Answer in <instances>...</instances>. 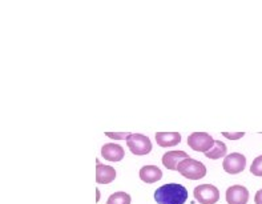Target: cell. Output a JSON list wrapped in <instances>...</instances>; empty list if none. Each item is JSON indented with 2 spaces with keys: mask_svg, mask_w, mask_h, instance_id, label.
<instances>
[{
  "mask_svg": "<svg viewBox=\"0 0 262 204\" xmlns=\"http://www.w3.org/2000/svg\"><path fill=\"white\" fill-rule=\"evenodd\" d=\"M228 152V148H226L225 143L224 141L220 140H214V144H213V147L210 148L209 151H206L204 152L206 157H209V159H213V160H217L220 157H224Z\"/></svg>",
  "mask_w": 262,
  "mask_h": 204,
  "instance_id": "cell-13",
  "label": "cell"
},
{
  "mask_svg": "<svg viewBox=\"0 0 262 204\" xmlns=\"http://www.w3.org/2000/svg\"><path fill=\"white\" fill-rule=\"evenodd\" d=\"M193 195L200 204H216L220 200L219 188L212 184H201L194 188Z\"/></svg>",
  "mask_w": 262,
  "mask_h": 204,
  "instance_id": "cell-4",
  "label": "cell"
},
{
  "mask_svg": "<svg viewBox=\"0 0 262 204\" xmlns=\"http://www.w3.org/2000/svg\"><path fill=\"white\" fill-rule=\"evenodd\" d=\"M130 196L129 194L123 192V191H119V192H115V194L111 195L108 197V201L106 204H130Z\"/></svg>",
  "mask_w": 262,
  "mask_h": 204,
  "instance_id": "cell-14",
  "label": "cell"
},
{
  "mask_svg": "<svg viewBox=\"0 0 262 204\" xmlns=\"http://www.w3.org/2000/svg\"><path fill=\"white\" fill-rule=\"evenodd\" d=\"M176 171L186 179H190V180H199V179H203L206 175L205 166L200 160L192 159V157H186L183 161H180Z\"/></svg>",
  "mask_w": 262,
  "mask_h": 204,
  "instance_id": "cell-2",
  "label": "cell"
},
{
  "mask_svg": "<svg viewBox=\"0 0 262 204\" xmlns=\"http://www.w3.org/2000/svg\"><path fill=\"white\" fill-rule=\"evenodd\" d=\"M116 179V170L106 164L97 163L96 167V181L99 184L112 183Z\"/></svg>",
  "mask_w": 262,
  "mask_h": 204,
  "instance_id": "cell-10",
  "label": "cell"
},
{
  "mask_svg": "<svg viewBox=\"0 0 262 204\" xmlns=\"http://www.w3.org/2000/svg\"><path fill=\"white\" fill-rule=\"evenodd\" d=\"M105 135L113 140H124L129 135V132H105Z\"/></svg>",
  "mask_w": 262,
  "mask_h": 204,
  "instance_id": "cell-16",
  "label": "cell"
},
{
  "mask_svg": "<svg viewBox=\"0 0 262 204\" xmlns=\"http://www.w3.org/2000/svg\"><path fill=\"white\" fill-rule=\"evenodd\" d=\"M157 204H185L188 200V190L179 183H168L155 191Z\"/></svg>",
  "mask_w": 262,
  "mask_h": 204,
  "instance_id": "cell-1",
  "label": "cell"
},
{
  "mask_svg": "<svg viewBox=\"0 0 262 204\" xmlns=\"http://www.w3.org/2000/svg\"><path fill=\"white\" fill-rule=\"evenodd\" d=\"M249 200V191L244 186H232L226 190V201L228 204H246Z\"/></svg>",
  "mask_w": 262,
  "mask_h": 204,
  "instance_id": "cell-7",
  "label": "cell"
},
{
  "mask_svg": "<svg viewBox=\"0 0 262 204\" xmlns=\"http://www.w3.org/2000/svg\"><path fill=\"white\" fill-rule=\"evenodd\" d=\"M101 155L108 161H121L125 156V152H124V148L119 144L106 143L101 148Z\"/></svg>",
  "mask_w": 262,
  "mask_h": 204,
  "instance_id": "cell-8",
  "label": "cell"
},
{
  "mask_svg": "<svg viewBox=\"0 0 262 204\" xmlns=\"http://www.w3.org/2000/svg\"><path fill=\"white\" fill-rule=\"evenodd\" d=\"M250 172H252L253 175H256V176H262V155L253 160L252 167H250Z\"/></svg>",
  "mask_w": 262,
  "mask_h": 204,
  "instance_id": "cell-15",
  "label": "cell"
},
{
  "mask_svg": "<svg viewBox=\"0 0 262 204\" xmlns=\"http://www.w3.org/2000/svg\"><path fill=\"white\" fill-rule=\"evenodd\" d=\"M126 146L133 155L143 156L152 151V141L148 136L141 134H129L126 136Z\"/></svg>",
  "mask_w": 262,
  "mask_h": 204,
  "instance_id": "cell-3",
  "label": "cell"
},
{
  "mask_svg": "<svg viewBox=\"0 0 262 204\" xmlns=\"http://www.w3.org/2000/svg\"><path fill=\"white\" fill-rule=\"evenodd\" d=\"M254 203L262 204V190H259L256 194V196H254Z\"/></svg>",
  "mask_w": 262,
  "mask_h": 204,
  "instance_id": "cell-18",
  "label": "cell"
},
{
  "mask_svg": "<svg viewBox=\"0 0 262 204\" xmlns=\"http://www.w3.org/2000/svg\"><path fill=\"white\" fill-rule=\"evenodd\" d=\"M223 167L225 172L230 175H236L243 172L246 167V157L243 154L233 152V154L225 156L223 161Z\"/></svg>",
  "mask_w": 262,
  "mask_h": 204,
  "instance_id": "cell-6",
  "label": "cell"
},
{
  "mask_svg": "<svg viewBox=\"0 0 262 204\" xmlns=\"http://www.w3.org/2000/svg\"><path fill=\"white\" fill-rule=\"evenodd\" d=\"M186 157L189 156H188V154H186L185 151H168V152H165L163 156L164 167L168 168V170L170 171H176L180 161H183Z\"/></svg>",
  "mask_w": 262,
  "mask_h": 204,
  "instance_id": "cell-9",
  "label": "cell"
},
{
  "mask_svg": "<svg viewBox=\"0 0 262 204\" xmlns=\"http://www.w3.org/2000/svg\"><path fill=\"white\" fill-rule=\"evenodd\" d=\"M224 136L226 137V139H230V140H237V139H241V137L244 136V132H234V134H232V132H223Z\"/></svg>",
  "mask_w": 262,
  "mask_h": 204,
  "instance_id": "cell-17",
  "label": "cell"
},
{
  "mask_svg": "<svg viewBox=\"0 0 262 204\" xmlns=\"http://www.w3.org/2000/svg\"><path fill=\"white\" fill-rule=\"evenodd\" d=\"M156 141L160 147H174L181 141V135L179 132H157Z\"/></svg>",
  "mask_w": 262,
  "mask_h": 204,
  "instance_id": "cell-12",
  "label": "cell"
},
{
  "mask_svg": "<svg viewBox=\"0 0 262 204\" xmlns=\"http://www.w3.org/2000/svg\"><path fill=\"white\" fill-rule=\"evenodd\" d=\"M214 139L206 132H193L188 136V146L196 152H206L213 147Z\"/></svg>",
  "mask_w": 262,
  "mask_h": 204,
  "instance_id": "cell-5",
  "label": "cell"
},
{
  "mask_svg": "<svg viewBox=\"0 0 262 204\" xmlns=\"http://www.w3.org/2000/svg\"><path fill=\"white\" fill-rule=\"evenodd\" d=\"M163 177V172L156 166H145L140 170V179L144 181V183L152 184L159 181L160 179Z\"/></svg>",
  "mask_w": 262,
  "mask_h": 204,
  "instance_id": "cell-11",
  "label": "cell"
}]
</instances>
